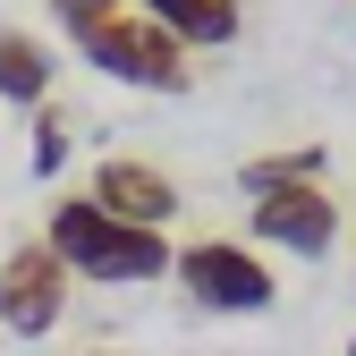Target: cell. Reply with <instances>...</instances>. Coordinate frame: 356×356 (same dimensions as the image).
Here are the masks:
<instances>
[{
	"mask_svg": "<svg viewBox=\"0 0 356 356\" xmlns=\"http://www.w3.org/2000/svg\"><path fill=\"white\" fill-rule=\"evenodd\" d=\"M42 246L68 263V280H102V289H127V280H170V229H136V220H111L94 195H60L42 212Z\"/></svg>",
	"mask_w": 356,
	"mask_h": 356,
	"instance_id": "6da1fadb",
	"label": "cell"
},
{
	"mask_svg": "<svg viewBox=\"0 0 356 356\" xmlns=\"http://www.w3.org/2000/svg\"><path fill=\"white\" fill-rule=\"evenodd\" d=\"M76 51L94 60L111 85H136V94H187V85H195V51H187L170 26H153L136 0H127L119 17H102Z\"/></svg>",
	"mask_w": 356,
	"mask_h": 356,
	"instance_id": "7a4b0ae2",
	"label": "cell"
},
{
	"mask_svg": "<svg viewBox=\"0 0 356 356\" xmlns=\"http://www.w3.org/2000/svg\"><path fill=\"white\" fill-rule=\"evenodd\" d=\"M170 280L187 289L195 314H263V305H280L272 254L246 246V238H195V246H178Z\"/></svg>",
	"mask_w": 356,
	"mask_h": 356,
	"instance_id": "3957f363",
	"label": "cell"
},
{
	"mask_svg": "<svg viewBox=\"0 0 356 356\" xmlns=\"http://www.w3.org/2000/svg\"><path fill=\"white\" fill-rule=\"evenodd\" d=\"M339 195L323 187V178H280V187L246 195V246H272V254H331L339 246Z\"/></svg>",
	"mask_w": 356,
	"mask_h": 356,
	"instance_id": "277c9868",
	"label": "cell"
},
{
	"mask_svg": "<svg viewBox=\"0 0 356 356\" xmlns=\"http://www.w3.org/2000/svg\"><path fill=\"white\" fill-rule=\"evenodd\" d=\"M60 323H68V263L42 238H17L9 254H0V331L51 339Z\"/></svg>",
	"mask_w": 356,
	"mask_h": 356,
	"instance_id": "5b68a950",
	"label": "cell"
},
{
	"mask_svg": "<svg viewBox=\"0 0 356 356\" xmlns=\"http://www.w3.org/2000/svg\"><path fill=\"white\" fill-rule=\"evenodd\" d=\"M85 195H94L111 220H136V229H170L178 220V178L161 161H145V153H111Z\"/></svg>",
	"mask_w": 356,
	"mask_h": 356,
	"instance_id": "8992f818",
	"label": "cell"
},
{
	"mask_svg": "<svg viewBox=\"0 0 356 356\" xmlns=\"http://www.w3.org/2000/svg\"><path fill=\"white\" fill-rule=\"evenodd\" d=\"M51 76H60L51 42L26 34V26H0V102L9 111H42L51 102Z\"/></svg>",
	"mask_w": 356,
	"mask_h": 356,
	"instance_id": "52a82bcc",
	"label": "cell"
},
{
	"mask_svg": "<svg viewBox=\"0 0 356 356\" xmlns=\"http://www.w3.org/2000/svg\"><path fill=\"white\" fill-rule=\"evenodd\" d=\"M136 9L153 26H170L187 51H220V42H238V26H246L238 0H136Z\"/></svg>",
	"mask_w": 356,
	"mask_h": 356,
	"instance_id": "ba28073f",
	"label": "cell"
},
{
	"mask_svg": "<svg viewBox=\"0 0 356 356\" xmlns=\"http://www.w3.org/2000/svg\"><path fill=\"white\" fill-rule=\"evenodd\" d=\"M331 170V153L323 145H289V153H246L238 161V187L246 195H263V187H280V178H323Z\"/></svg>",
	"mask_w": 356,
	"mask_h": 356,
	"instance_id": "9c48e42d",
	"label": "cell"
},
{
	"mask_svg": "<svg viewBox=\"0 0 356 356\" xmlns=\"http://www.w3.org/2000/svg\"><path fill=\"white\" fill-rule=\"evenodd\" d=\"M68 145H76V136H68V111L42 102V111H34V153H26L34 178H60V170H68Z\"/></svg>",
	"mask_w": 356,
	"mask_h": 356,
	"instance_id": "30bf717a",
	"label": "cell"
},
{
	"mask_svg": "<svg viewBox=\"0 0 356 356\" xmlns=\"http://www.w3.org/2000/svg\"><path fill=\"white\" fill-rule=\"evenodd\" d=\"M119 9H127V0H51V17L68 26V42H85L102 17H119Z\"/></svg>",
	"mask_w": 356,
	"mask_h": 356,
	"instance_id": "8fae6325",
	"label": "cell"
},
{
	"mask_svg": "<svg viewBox=\"0 0 356 356\" xmlns=\"http://www.w3.org/2000/svg\"><path fill=\"white\" fill-rule=\"evenodd\" d=\"M339 356H356V331H348V348H339Z\"/></svg>",
	"mask_w": 356,
	"mask_h": 356,
	"instance_id": "7c38bea8",
	"label": "cell"
},
{
	"mask_svg": "<svg viewBox=\"0 0 356 356\" xmlns=\"http://www.w3.org/2000/svg\"><path fill=\"white\" fill-rule=\"evenodd\" d=\"M348 289H356V272H348Z\"/></svg>",
	"mask_w": 356,
	"mask_h": 356,
	"instance_id": "4fadbf2b",
	"label": "cell"
}]
</instances>
